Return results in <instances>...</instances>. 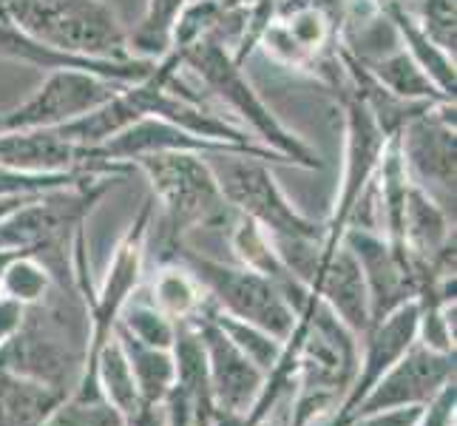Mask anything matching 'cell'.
Here are the masks:
<instances>
[{"mask_svg": "<svg viewBox=\"0 0 457 426\" xmlns=\"http://www.w3.org/2000/svg\"><path fill=\"white\" fill-rule=\"evenodd\" d=\"M0 131H4V112H0Z\"/></svg>", "mask_w": 457, "mask_h": 426, "instance_id": "32", "label": "cell"}, {"mask_svg": "<svg viewBox=\"0 0 457 426\" xmlns=\"http://www.w3.org/2000/svg\"><path fill=\"white\" fill-rule=\"evenodd\" d=\"M31 196H37V194H31ZM31 196H0V222H4L6 216H12L18 208H23Z\"/></svg>", "mask_w": 457, "mask_h": 426, "instance_id": "29", "label": "cell"}, {"mask_svg": "<svg viewBox=\"0 0 457 426\" xmlns=\"http://www.w3.org/2000/svg\"><path fill=\"white\" fill-rule=\"evenodd\" d=\"M187 322L196 327V333L204 344V355H208V384H211L216 413L233 421L247 418L262 396L267 375L219 330V324L211 319L204 302L194 319H187Z\"/></svg>", "mask_w": 457, "mask_h": 426, "instance_id": "9", "label": "cell"}, {"mask_svg": "<svg viewBox=\"0 0 457 426\" xmlns=\"http://www.w3.org/2000/svg\"><path fill=\"white\" fill-rule=\"evenodd\" d=\"M4 21L49 49L91 57L131 60L129 29L108 0H4Z\"/></svg>", "mask_w": 457, "mask_h": 426, "instance_id": "3", "label": "cell"}, {"mask_svg": "<svg viewBox=\"0 0 457 426\" xmlns=\"http://www.w3.org/2000/svg\"><path fill=\"white\" fill-rule=\"evenodd\" d=\"M0 21H4V9H0Z\"/></svg>", "mask_w": 457, "mask_h": 426, "instance_id": "33", "label": "cell"}, {"mask_svg": "<svg viewBox=\"0 0 457 426\" xmlns=\"http://www.w3.org/2000/svg\"><path fill=\"white\" fill-rule=\"evenodd\" d=\"M386 18L392 21L398 31V40L406 49V54L412 57L418 66L423 69V74L429 77V80L446 94V97L454 100V91H457V71H454V57L449 52H444L435 40H429V35L418 26V21L409 14V9L395 0V4H389L381 9Z\"/></svg>", "mask_w": 457, "mask_h": 426, "instance_id": "14", "label": "cell"}, {"mask_svg": "<svg viewBox=\"0 0 457 426\" xmlns=\"http://www.w3.org/2000/svg\"><path fill=\"white\" fill-rule=\"evenodd\" d=\"M91 381H97L100 396L112 404L131 426L139 421V415L145 413L148 404L143 401V396H139L131 364H129V358H125L122 347L114 336L100 347L97 355H94V361L88 364V381L86 384H91Z\"/></svg>", "mask_w": 457, "mask_h": 426, "instance_id": "13", "label": "cell"}, {"mask_svg": "<svg viewBox=\"0 0 457 426\" xmlns=\"http://www.w3.org/2000/svg\"><path fill=\"white\" fill-rule=\"evenodd\" d=\"M418 26L440 49L454 57L457 52V0H401Z\"/></svg>", "mask_w": 457, "mask_h": 426, "instance_id": "24", "label": "cell"}, {"mask_svg": "<svg viewBox=\"0 0 457 426\" xmlns=\"http://www.w3.org/2000/svg\"><path fill=\"white\" fill-rule=\"evenodd\" d=\"M26 322V305L6 293H0V344L9 341Z\"/></svg>", "mask_w": 457, "mask_h": 426, "instance_id": "28", "label": "cell"}, {"mask_svg": "<svg viewBox=\"0 0 457 426\" xmlns=\"http://www.w3.org/2000/svg\"><path fill=\"white\" fill-rule=\"evenodd\" d=\"M204 307H208L211 319L219 324V330H222V333H225L236 347H239V350H242L250 361H253V364H256L264 375H270V372L278 367L281 355H285V341L273 338L270 333H264V330L256 327V324L239 322V319H233V315H228V313L216 310L208 296H204Z\"/></svg>", "mask_w": 457, "mask_h": 426, "instance_id": "20", "label": "cell"}, {"mask_svg": "<svg viewBox=\"0 0 457 426\" xmlns=\"http://www.w3.org/2000/svg\"><path fill=\"white\" fill-rule=\"evenodd\" d=\"M114 338L120 341L125 358H129L143 401L148 406L162 401L173 389V384H177V361H173L170 350H156V347L137 341L129 330L120 327L117 322H114Z\"/></svg>", "mask_w": 457, "mask_h": 426, "instance_id": "16", "label": "cell"}, {"mask_svg": "<svg viewBox=\"0 0 457 426\" xmlns=\"http://www.w3.org/2000/svg\"><path fill=\"white\" fill-rule=\"evenodd\" d=\"M418 315H420V302L418 298H409V302L389 310L381 322H375L367 330V353L364 361H361V375L350 387V398L344 401L341 413L336 415V426L344 423V418L353 413L355 404L378 384V378L418 341Z\"/></svg>", "mask_w": 457, "mask_h": 426, "instance_id": "11", "label": "cell"}, {"mask_svg": "<svg viewBox=\"0 0 457 426\" xmlns=\"http://www.w3.org/2000/svg\"><path fill=\"white\" fill-rule=\"evenodd\" d=\"M423 413V406H403V409H386V413L358 415L350 426H415Z\"/></svg>", "mask_w": 457, "mask_h": 426, "instance_id": "27", "label": "cell"}, {"mask_svg": "<svg viewBox=\"0 0 457 426\" xmlns=\"http://www.w3.org/2000/svg\"><path fill=\"white\" fill-rule=\"evenodd\" d=\"M256 46L273 63H278V66L295 69V71H307V74L312 71L315 60H319V57H310L302 46H298V40L290 35V29L285 26V21H281V18H270V23L262 29Z\"/></svg>", "mask_w": 457, "mask_h": 426, "instance_id": "25", "label": "cell"}, {"mask_svg": "<svg viewBox=\"0 0 457 426\" xmlns=\"http://www.w3.org/2000/svg\"><path fill=\"white\" fill-rule=\"evenodd\" d=\"M173 262L185 264L194 273V279L202 284V290L208 293L216 310H222L239 322L256 324L264 333H270L285 344L293 338L298 315L270 279H264L262 273L242 264H225L199 256L185 245L177 250Z\"/></svg>", "mask_w": 457, "mask_h": 426, "instance_id": "5", "label": "cell"}, {"mask_svg": "<svg viewBox=\"0 0 457 426\" xmlns=\"http://www.w3.org/2000/svg\"><path fill=\"white\" fill-rule=\"evenodd\" d=\"M364 71L372 77L378 86L386 88L389 94H395V97H401V100H412V103H444V100H452L429 80L427 74H423V69L406 54L403 46L386 52L384 57L367 63Z\"/></svg>", "mask_w": 457, "mask_h": 426, "instance_id": "17", "label": "cell"}, {"mask_svg": "<svg viewBox=\"0 0 457 426\" xmlns=\"http://www.w3.org/2000/svg\"><path fill=\"white\" fill-rule=\"evenodd\" d=\"M117 324L129 330L137 341L156 347V350H170L173 336H177V322H170L160 307H154L151 296L145 298L131 296L129 302L122 305Z\"/></svg>", "mask_w": 457, "mask_h": 426, "instance_id": "21", "label": "cell"}, {"mask_svg": "<svg viewBox=\"0 0 457 426\" xmlns=\"http://www.w3.org/2000/svg\"><path fill=\"white\" fill-rule=\"evenodd\" d=\"M312 296H319L338 315V322L350 327L355 336H367V330L372 327L370 290L350 247L338 242L336 247L327 250L321 271L312 281Z\"/></svg>", "mask_w": 457, "mask_h": 426, "instance_id": "12", "label": "cell"}, {"mask_svg": "<svg viewBox=\"0 0 457 426\" xmlns=\"http://www.w3.org/2000/svg\"><path fill=\"white\" fill-rule=\"evenodd\" d=\"M372 4H375L378 9H384V6H389V4H395V0H372Z\"/></svg>", "mask_w": 457, "mask_h": 426, "instance_id": "31", "label": "cell"}, {"mask_svg": "<svg viewBox=\"0 0 457 426\" xmlns=\"http://www.w3.org/2000/svg\"><path fill=\"white\" fill-rule=\"evenodd\" d=\"M213 4L225 6V9H250V6L262 4V0H213Z\"/></svg>", "mask_w": 457, "mask_h": 426, "instance_id": "30", "label": "cell"}, {"mask_svg": "<svg viewBox=\"0 0 457 426\" xmlns=\"http://www.w3.org/2000/svg\"><path fill=\"white\" fill-rule=\"evenodd\" d=\"M125 165L131 171L145 173L154 199L162 208V233L165 247L173 250L177 259L185 236L196 228H228L236 211L219 191L216 177L204 160V154L194 151H168V154H145L134 156Z\"/></svg>", "mask_w": 457, "mask_h": 426, "instance_id": "2", "label": "cell"}, {"mask_svg": "<svg viewBox=\"0 0 457 426\" xmlns=\"http://www.w3.org/2000/svg\"><path fill=\"white\" fill-rule=\"evenodd\" d=\"M454 100L429 105L427 112L409 120L398 131L401 156L409 180L420 185L454 216V156H457V125Z\"/></svg>", "mask_w": 457, "mask_h": 426, "instance_id": "6", "label": "cell"}, {"mask_svg": "<svg viewBox=\"0 0 457 426\" xmlns=\"http://www.w3.org/2000/svg\"><path fill=\"white\" fill-rule=\"evenodd\" d=\"M341 108H344V173H341V188H338V199L333 216L327 222V250L336 247L341 233H344V222L346 213L355 205V199L361 196V191L367 188V182L375 177V168L381 163V151L386 146V134L378 125V120L372 117L370 105L361 100V94L355 91L350 74H346V83L341 88H336Z\"/></svg>", "mask_w": 457, "mask_h": 426, "instance_id": "7", "label": "cell"}, {"mask_svg": "<svg viewBox=\"0 0 457 426\" xmlns=\"http://www.w3.org/2000/svg\"><path fill=\"white\" fill-rule=\"evenodd\" d=\"M66 396L0 367V426H43Z\"/></svg>", "mask_w": 457, "mask_h": 426, "instance_id": "15", "label": "cell"}, {"mask_svg": "<svg viewBox=\"0 0 457 426\" xmlns=\"http://www.w3.org/2000/svg\"><path fill=\"white\" fill-rule=\"evenodd\" d=\"M52 273L31 254H18L0 276V293L18 298L21 305H37L52 290Z\"/></svg>", "mask_w": 457, "mask_h": 426, "instance_id": "23", "label": "cell"}, {"mask_svg": "<svg viewBox=\"0 0 457 426\" xmlns=\"http://www.w3.org/2000/svg\"><path fill=\"white\" fill-rule=\"evenodd\" d=\"M187 0H145L139 23L129 31V46L134 57L160 63L170 54V38Z\"/></svg>", "mask_w": 457, "mask_h": 426, "instance_id": "18", "label": "cell"}, {"mask_svg": "<svg viewBox=\"0 0 457 426\" xmlns=\"http://www.w3.org/2000/svg\"><path fill=\"white\" fill-rule=\"evenodd\" d=\"M173 54L179 57V69L185 74H191L199 88H204L202 91L204 97L211 103L225 105L233 117H239L247 129L262 139L264 148L285 156L293 168H307V171L321 168L319 154H315L304 139H298L287 125L267 108V103L259 97L253 83L245 77L242 63L233 60V52L228 46L213 43V40H199Z\"/></svg>", "mask_w": 457, "mask_h": 426, "instance_id": "1", "label": "cell"}, {"mask_svg": "<svg viewBox=\"0 0 457 426\" xmlns=\"http://www.w3.org/2000/svg\"><path fill=\"white\" fill-rule=\"evenodd\" d=\"M452 375L454 353H435L415 341L395 364L378 378V384L355 404V409L344 418V423H350L358 415L386 413V409L427 406L440 389L452 384Z\"/></svg>", "mask_w": 457, "mask_h": 426, "instance_id": "10", "label": "cell"}, {"mask_svg": "<svg viewBox=\"0 0 457 426\" xmlns=\"http://www.w3.org/2000/svg\"><path fill=\"white\" fill-rule=\"evenodd\" d=\"M219 191L236 213L247 216L270 236H295V239H327V225L312 222L281 191L273 165L253 154L225 151L204 154Z\"/></svg>", "mask_w": 457, "mask_h": 426, "instance_id": "4", "label": "cell"}, {"mask_svg": "<svg viewBox=\"0 0 457 426\" xmlns=\"http://www.w3.org/2000/svg\"><path fill=\"white\" fill-rule=\"evenodd\" d=\"M0 9H4V0H0Z\"/></svg>", "mask_w": 457, "mask_h": 426, "instance_id": "34", "label": "cell"}, {"mask_svg": "<svg viewBox=\"0 0 457 426\" xmlns=\"http://www.w3.org/2000/svg\"><path fill=\"white\" fill-rule=\"evenodd\" d=\"M43 426H131L100 392H74L69 404H60Z\"/></svg>", "mask_w": 457, "mask_h": 426, "instance_id": "22", "label": "cell"}, {"mask_svg": "<svg viewBox=\"0 0 457 426\" xmlns=\"http://www.w3.org/2000/svg\"><path fill=\"white\" fill-rule=\"evenodd\" d=\"M122 86L129 83L108 80V77L91 71H74V69L52 71L29 100L4 112V131L60 129V125L80 120L88 112H94V108L108 103Z\"/></svg>", "mask_w": 457, "mask_h": 426, "instance_id": "8", "label": "cell"}, {"mask_svg": "<svg viewBox=\"0 0 457 426\" xmlns=\"http://www.w3.org/2000/svg\"><path fill=\"white\" fill-rule=\"evenodd\" d=\"M454 423V384H446L423 406L415 426H452Z\"/></svg>", "mask_w": 457, "mask_h": 426, "instance_id": "26", "label": "cell"}, {"mask_svg": "<svg viewBox=\"0 0 457 426\" xmlns=\"http://www.w3.org/2000/svg\"><path fill=\"white\" fill-rule=\"evenodd\" d=\"M151 302L154 307H160L170 322L179 324V322L194 319L199 313L204 302V290L185 264L168 262L151 284Z\"/></svg>", "mask_w": 457, "mask_h": 426, "instance_id": "19", "label": "cell"}]
</instances>
